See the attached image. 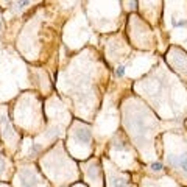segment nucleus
<instances>
[{
  "instance_id": "obj_4",
  "label": "nucleus",
  "mask_w": 187,
  "mask_h": 187,
  "mask_svg": "<svg viewBox=\"0 0 187 187\" xmlns=\"http://www.w3.org/2000/svg\"><path fill=\"white\" fill-rule=\"evenodd\" d=\"M161 167H162V165L159 164V162H157V164H153V168H154V170H161Z\"/></svg>"
},
{
  "instance_id": "obj_1",
  "label": "nucleus",
  "mask_w": 187,
  "mask_h": 187,
  "mask_svg": "<svg viewBox=\"0 0 187 187\" xmlns=\"http://www.w3.org/2000/svg\"><path fill=\"white\" fill-rule=\"evenodd\" d=\"M176 164H178L182 170H185V171H187V153L181 154V156L176 159Z\"/></svg>"
},
{
  "instance_id": "obj_3",
  "label": "nucleus",
  "mask_w": 187,
  "mask_h": 187,
  "mask_svg": "<svg viewBox=\"0 0 187 187\" xmlns=\"http://www.w3.org/2000/svg\"><path fill=\"white\" fill-rule=\"evenodd\" d=\"M123 73H125V67H122V65H120V67L115 70V75H117V76H123Z\"/></svg>"
},
{
  "instance_id": "obj_2",
  "label": "nucleus",
  "mask_w": 187,
  "mask_h": 187,
  "mask_svg": "<svg viewBox=\"0 0 187 187\" xmlns=\"http://www.w3.org/2000/svg\"><path fill=\"white\" fill-rule=\"evenodd\" d=\"M78 137H79V139H83V140H86V142H87V140L90 139V132H89L87 129H81V131H79V132H78Z\"/></svg>"
}]
</instances>
